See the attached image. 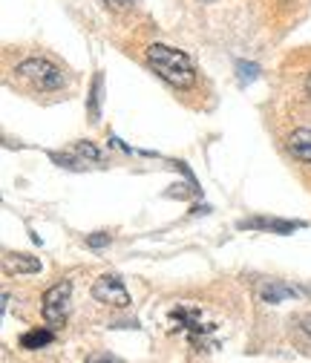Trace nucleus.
Wrapping results in <instances>:
<instances>
[{"mask_svg":"<svg viewBox=\"0 0 311 363\" xmlns=\"http://www.w3.org/2000/svg\"><path fill=\"white\" fill-rule=\"evenodd\" d=\"M288 150H291V156H294L297 162L311 164V130H305V127L294 130V133L288 135Z\"/></svg>","mask_w":311,"mask_h":363,"instance_id":"obj_6","label":"nucleus"},{"mask_svg":"<svg viewBox=\"0 0 311 363\" xmlns=\"http://www.w3.org/2000/svg\"><path fill=\"white\" fill-rule=\"evenodd\" d=\"M52 340H55V335H52L50 329H32V332H26V335L21 337V346L29 349V352H35V349L50 346Z\"/></svg>","mask_w":311,"mask_h":363,"instance_id":"obj_9","label":"nucleus"},{"mask_svg":"<svg viewBox=\"0 0 311 363\" xmlns=\"http://www.w3.org/2000/svg\"><path fill=\"white\" fill-rule=\"evenodd\" d=\"M6 265H9V271H18V274H38L40 271V259H35L29 254H12L6 259Z\"/></svg>","mask_w":311,"mask_h":363,"instance_id":"obj_8","label":"nucleus"},{"mask_svg":"<svg viewBox=\"0 0 311 363\" xmlns=\"http://www.w3.org/2000/svg\"><path fill=\"white\" fill-rule=\"evenodd\" d=\"M23 81H29L35 89H40V93H55V89H61L67 84V75L61 67H55L52 61L47 58H26L18 64L15 69Z\"/></svg>","mask_w":311,"mask_h":363,"instance_id":"obj_2","label":"nucleus"},{"mask_svg":"<svg viewBox=\"0 0 311 363\" xmlns=\"http://www.w3.org/2000/svg\"><path fill=\"white\" fill-rule=\"evenodd\" d=\"M69 300H72V283L69 280L55 283L52 289H47V294H43L40 311H43V320H47L52 329H58V326L67 323V317H69Z\"/></svg>","mask_w":311,"mask_h":363,"instance_id":"obj_3","label":"nucleus"},{"mask_svg":"<svg viewBox=\"0 0 311 363\" xmlns=\"http://www.w3.org/2000/svg\"><path fill=\"white\" fill-rule=\"evenodd\" d=\"M75 153H78L81 159H90V162H101V153H98V150H96V147H93L90 142H81V145L75 147Z\"/></svg>","mask_w":311,"mask_h":363,"instance_id":"obj_12","label":"nucleus"},{"mask_svg":"<svg viewBox=\"0 0 311 363\" xmlns=\"http://www.w3.org/2000/svg\"><path fill=\"white\" fill-rule=\"evenodd\" d=\"M101 89H104V75L98 72L93 78V86H90V118L93 121L101 118Z\"/></svg>","mask_w":311,"mask_h":363,"instance_id":"obj_10","label":"nucleus"},{"mask_svg":"<svg viewBox=\"0 0 311 363\" xmlns=\"http://www.w3.org/2000/svg\"><path fill=\"white\" fill-rule=\"evenodd\" d=\"M300 329H302V332L311 337V314H308V317H302V320H300Z\"/></svg>","mask_w":311,"mask_h":363,"instance_id":"obj_16","label":"nucleus"},{"mask_svg":"<svg viewBox=\"0 0 311 363\" xmlns=\"http://www.w3.org/2000/svg\"><path fill=\"white\" fill-rule=\"evenodd\" d=\"M86 363H121L115 354H107V352H98V354H90Z\"/></svg>","mask_w":311,"mask_h":363,"instance_id":"obj_14","label":"nucleus"},{"mask_svg":"<svg viewBox=\"0 0 311 363\" xmlns=\"http://www.w3.org/2000/svg\"><path fill=\"white\" fill-rule=\"evenodd\" d=\"M205 4H210V0H205Z\"/></svg>","mask_w":311,"mask_h":363,"instance_id":"obj_18","label":"nucleus"},{"mask_svg":"<svg viewBox=\"0 0 311 363\" xmlns=\"http://www.w3.org/2000/svg\"><path fill=\"white\" fill-rule=\"evenodd\" d=\"M237 72H239V84L245 86V84L256 81V75H259V67H256V64H248V61H239V64H237Z\"/></svg>","mask_w":311,"mask_h":363,"instance_id":"obj_11","label":"nucleus"},{"mask_svg":"<svg viewBox=\"0 0 311 363\" xmlns=\"http://www.w3.org/2000/svg\"><path fill=\"white\" fill-rule=\"evenodd\" d=\"M297 291L291 289V286H285V283H277V280H271V283H265L262 289H259V297H262V303H283L285 297H294Z\"/></svg>","mask_w":311,"mask_h":363,"instance_id":"obj_7","label":"nucleus"},{"mask_svg":"<svg viewBox=\"0 0 311 363\" xmlns=\"http://www.w3.org/2000/svg\"><path fill=\"white\" fill-rule=\"evenodd\" d=\"M147 67L170 86L176 89H191L196 84V69H193V61L182 52V50H173L167 43H150L147 52Z\"/></svg>","mask_w":311,"mask_h":363,"instance_id":"obj_1","label":"nucleus"},{"mask_svg":"<svg viewBox=\"0 0 311 363\" xmlns=\"http://www.w3.org/2000/svg\"><path fill=\"white\" fill-rule=\"evenodd\" d=\"M110 245V234H93V237H86V248H93V251H101Z\"/></svg>","mask_w":311,"mask_h":363,"instance_id":"obj_13","label":"nucleus"},{"mask_svg":"<svg viewBox=\"0 0 311 363\" xmlns=\"http://www.w3.org/2000/svg\"><path fill=\"white\" fill-rule=\"evenodd\" d=\"M239 231H271V234H294L305 228V222L300 219H268V216H251L237 222Z\"/></svg>","mask_w":311,"mask_h":363,"instance_id":"obj_5","label":"nucleus"},{"mask_svg":"<svg viewBox=\"0 0 311 363\" xmlns=\"http://www.w3.org/2000/svg\"><path fill=\"white\" fill-rule=\"evenodd\" d=\"M305 93H308V99H311V72H308V78H305Z\"/></svg>","mask_w":311,"mask_h":363,"instance_id":"obj_17","label":"nucleus"},{"mask_svg":"<svg viewBox=\"0 0 311 363\" xmlns=\"http://www.w3.org/2000/svg\"><path fill=\"white\" fill-rule=\"evenodd\" d=\"M93 297L104 306H115V308H127L130 306V291L124 286V280L118 274H101L93 283Z\"/></svg>","mask_w":311,"mask_h":363,"instance_id":"obj_4","label":"nucleus"},{"mask_svg":"<svg viewBox=\"0 0 311 363\" xmlns=\"http://www.w3.org/2000/svg\"><path fill=\"white\" fill-rule=\"evenodd\" d=\"M104 4H107L110 9H115V12H124V9L132 6V0H104Z\"/></svg>","mask_w":311,"mask_h":363,"instance_id":"obj_15","label":"nucleus"}]
</instances>
